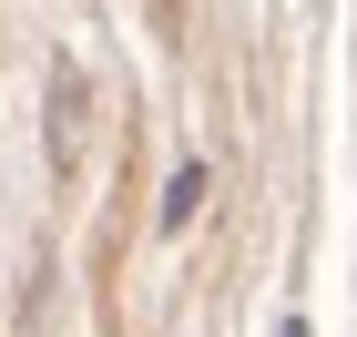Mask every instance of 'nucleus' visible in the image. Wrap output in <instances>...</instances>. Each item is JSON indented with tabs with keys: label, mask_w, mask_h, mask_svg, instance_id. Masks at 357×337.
I'll return each instance as SVG.
<instances>
[{
	"label": "nucleus",
	"mask_w": 357,
	"mask_h": 337,
	"mask_svg": "<svg viewBox=\"0 0 357 337\" xmlns=\"http://www.w3.org/2000/svg\"><path fill=\"white\" fill-rule=\"evenodd\" d=\"M82 143V72H52V164H72Z\"/></svg>",
	"instance_id": "nucleus-1"
},
{
	"label": "nucleus",
	"mask_w": 357,
	"mask_h": 337,
	"mask_svg": "<svg viewBox=\"0 0 357 337\" xmlns=\"http://www.w3.org/2000/svg\"><path fill=\"white\" fill-rule=\"evenodd\" d=\"M194 215H204V164H184V174L164 184V235H184Z\"/></svg>",
	"instance_id": "nucleus-2"
}]
</instances>
